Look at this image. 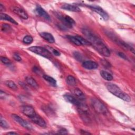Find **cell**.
Wrapping results in <instances>:
<instances>
[{
    "label": "cell",
    "instance_id": "1",
    "mask_svg": "<svg viewBox=\"0 0 135 135\" xmlns=\"http://www.w3.org/2000/svg\"><path fill=\"white\" fill-rule=\"evenodd\" d=\"M82 32L86 37V40L90 43L91 45H92L101 55L106 57L110 55V50L95 34L86 28L82 29Z\"/></svg>",
    "mask_w": 135,
    "mask_h": 135
},
{
    "label": "cell",
    "instance_id": "2",
    "mask_svg": "<svg viewBox=\"0 0 135 135\" xmlns=\"http://www.w3.org/2000/svg\"><path fill=\"white\" fill-rule=\"evenodd\" d=\"M106 87L110 92L118 98L127 102H130L131 101V98L130 96L122 91L116 84L113 83H107L106 84Z\"/></svg>",
    "mask_w": 135,
    "mask_h": 135
},
{
    "label": "cell",
    "instance_id": "3",
    "mask_svg": "<svg viewBox=\"0 0 135 135\" xmlns=\"http://www.w3.org/2000/svg\"><path fill=\"white\" fill-rule=\"evenodd\" d=\"M77 108L78 112L83 121L85 123L90 122V113L89 109L86 105L82 102H81L80 104L78 106H77Z\"/></svg>",
    "mask_w": 135,
    "mask_h": 135
},
{
    "label": "cell",
    "instance_id": "4",
    "mask_svg": "<svg viewBox=\"0 0 135 135\" xmlns=\"http://www.w3.org/2000/svg\"><path fill=\"white\" fill-rule=\"evenodd\" d=\"M30 51L42 56L44 57H46L48 59H51L52 57V55L51 53L46 49L44 47H42L41 46H31L28 49Z\"/></svg>",
    "mask_w": 135,
    "mask_h": 135
},
{
    "label": "cell",
    "instance_id": "5",
    "mask_svg": "<svg viewBox=\"0 0 135 135\" xmlns=\"http://www.w3.org/2000/svg\"><path fill=\"white\" fill-rule=\"evenodd\" d=\"M91 104L93 109L98 113L106 114L108 113V109L105 105L97 99L93 98L91 100Z\"/></svg>",
    "mask_w": 135,
    "mask_h": 135
},
{
    "label": "cell",
    "instance_id": "6",
    "mask_svg": "<svg viewBox=\"0 0 135 135\" xmlns=\"http://www.w3.org/2000/svg\"><path fill=\"white\" fill-rule=\"evenodd\" d=\"M12 118H13V119L14 121H15L17 123H18L19 124L22 126L24 128L30 130L32 129V125L30 123L27 122L26 121H25L24 119H23L22 118H21L18 115H17L15 114H12Z\"/></svg>",
    "mask_w": 135,
    "mask_h": 135
},
{
    "label": "cell",
    "instance_id": "7",
    "mask_svg": "<svg viewBox=\"0 0 135 135\" xmlns=\"http://www.w3.org/2000/svg\"><path fill=\"white\" fill-rule=\"evenodd\" d=\"M88 7H89L93 11L96 12L97 14L100 15L104 20L107 21L109 19L108 14L101 7L95 5H88Z\"/></svg>",
    "mask_w": 135,
    "mask_h": 135
},
{
    "label": "cell",
    "instance_id": "8",
    "mask_svg": "<svg viewBox=\"0 0 135 135\" xmlns=\"http://www.w3.org/2000/svg\"><path fill=\"white\" fill-rule=\"evenodd\" d=\"M21 111L24 114L30 118H31L36 114L34 108L30 105L22 106L21 108Z\"/></svg>",
    "mask_w": 135,
    "mask_h": 135
},
{
    "label": "cell",
    "instance_id": "9",
    "mask_svg": "<svg viewBox=\"0 0 135 135\" xmlns=\"http://www.w3.org/2000/svg\"><path fill=\"white\" fill-rule=\"evenodd\" d=\"M11 10L16 15L19 16L20 17H21L23 19L26 20L28 18V16L27 14V13L24 11L23 8L17 7V6H13L11 7Z\"/></svg>",
    "mask_w": 135,
    "mask_h": 135
},
{
    "label": "cell",
    "instance_id": "10",
    "mask_svg": "<svg viewBox=\"0 0 135 135\" xmlns=\"http://www.w3.org/2000/svg\"><path fill=\"white\" fill-rule=\"evenodd\" d=\"M30 119L34 123L38 125L41 127H42V128L46 127V123L44 121V120L37 113Z\"/></svg>",
    "mask_w": 135,
    "mask_h": 135
},
{
    "label": "cell",
    "instance_id": "11",
    "mask_svg": "<svg viewBox=\"0 0 135 135\" xmlns=\"http://www.w3.org/2000/svg\"><path fill=\"white\" fill-rule=\"evenodd\" d=\"M35 11L37 13V14L41 17H42L48 21L51 20V17L49 14L40 6L38 5L36 6L35 8Z\"/></svg>",
    "mask_w": 135,
    "mask_h": 135
},
{
    "label": "cell",
    "instance_id": "12",
    "mask_svg": "<svg viewBox=\"0 0 135 135\" xmlns=\"http://www.w3.org/2000/svg\"><path fill=\"white\" fill-rule=\"evenodd\" d=\"M64 98L65 99V100L66 101L76 105V107L78 106L81 102V101H79L75 97L71 95V94H66L64 95Z\"/></svg>",
    "mask_w": 135,
    "mask_h": 135
},
{
    "label": "cell",
    "instance_id": "13",
    "mask_svg": "<svg viewBox=\"0 0 135 135\" xmlns=\"http://www.w3.org/2000/svg\"><path fill=\"white\" fill-rule=\"evenodd\" d=\"M82 66L88 70H94L98 68V64L93 61H86L82 63Z\"/></svg>",
    "mask_w": 135,
    "mask_h": 135
},
{
    "label": "cell",
    "instance_id": "14",
    "mask_svg": "<svg viewBox=\"0 0 135 135\" xmlns=\"http://www.w3.org/2000/svg\"><path fill=\"white\" fill-rule=\"evenodd\" d=\"M61 20L62 21H63L64 26L69 28L72 27V26L75 24L74 20L72 18L68 15L62 16Z\"/></svg>",
    "mask_w": 135,
    "mask_h": 135
},
{
    "label": "cell",
    "instance_id": "15",
    "mask_svg": "<svg viewBox=\"0 0 135 135\" xmlns=\"http://www.w3.org/2000/svg\"><path fill=\"white\" fill-rule=\"evenodd\" d=\"M61 8L64 10L69 11L71 12H79L81 11L80 8L78 7L76 5L69 4H65L62 5Z\"/></svg>",
    "mask_w": 135,
    "mask_h": 135
},
{
    "label": "cell",
    "instance_id": "16",
    "mask_svg": "<svg viewBox=\"0 0 135 135\" xmlns=\"http://www.w3.org/2000/svg\"><path fill=\"white\" fill-rule=\"evenodd\" d=\"M73 94L75 97L80 101H83L85 99V97L83 92L78 88H75L73 90Z\"/></svg>",
    "mask_w": 135,
    "mask_h": 135
},
{
    "label": "cell",
    "instance_id": "17",
    "mask_svg": "<svg viewBox=\"0 0 135 135\" xmlns=\"http://www.w3.org/2000/svg\"><path fill=\"white\" fill-rule=\"evenodd\" d=\"M40 35L42 38L50 43H53L55 42V39L53 36L50 33L42 32L40 34Z\"/></svg>",
    "mask_w": 135,
    "mask_h": 135
},
{
    "label": "cell",
    "instance_id": "18",
    "mask_svg": "<svg viewBox=\"0 0 135 135\" xmlns=\"http://www.w3.org/2000/svg\"><path fill=\"white\" fill-rule=\"evenodd\" d=\"M25 81L27 84L30 85L33 88L37 89L38 88V85L36 81L31 76H26L25 78Z\"/></svg>",
    "mask_w": 135,
    "mask_h": 135
},
{
    "label": "cell",
    "instance_id": "19",
    "mask_svg": "<svg viewBox=\"0 0 135 135\" xmlns=\"http://www.w3.org/2000/svg\"><path fill=\"white\" fill-rule=\"evenodd\" d=\"M0 18L1 20H6L7 21H9V22L14 24L15 25H17L18 23L16 21H15V20H14L13 18H12L10 16L4 14V13H1L0 14Z\"/></svg>",
    "mask_w": 135,
    "mask_h": 135
},
{
    "label": "cell",
    "instance_id": "20",
    "mask_svg": "<svg viewBox=\"0 0 135 135\" xmlns=\"http://www.w3.org/2000/svg\"><path fill=\"white\" fill-rule=\"evenodd\" d=\"M66 81L67 84L69 85H70L72 86H75L76 84V81L75 78L72 75L68 76L66 78Z\"/></svg>",
    "mask_w": 135,
    "mask_h": 135
},
{
    "label": "cell",
    "instance_id": "21",
    "mask_svg": "<svg viewBox=\"0 0 135 135\" xmlns=\"http://www.w3.org/2000/svg\"><path fill=\"white\" fill-rule=\"evenodd\" d=\"M100 75L104 80L107 81H111L113 79L112 75L105 71H101L100 72Z\"/></svg>",
    "mask_w": 135,
    "mask_h": 135
},
{
    "label": "cell",
    "instance_id": "22",
    "mask_svg": "<svg viewBox=\"0 0 135 135\" xmlns=\"http://www.w3.org/2000/svg\"><path fill=\"white\" fill-rule=\"evenodd\" d=\"M43 78L45 80H46L47 82H48L49 83H50L52 85L56 86V81L54 78H53L47 75H43Z\"/></svg>",
    "mask_w": 135,
    "mask_h": 135
},
{
    "label": "cell",
    "instance_id": "23",
    "mask_svg": "<svg viewBox=\"0 0 135 135\" xmlns=\"http://www.w3.org/2000/svg\"><path fill=\"white\" fill-rule=\"evenodd\" d=\"M66 37L68 38V39H69V40L70 41H71L73 44H75L76 45H78V46L82 45L80 43V42L79 41V40L76 38V37L75 36L67 35Z\"/></svg>",
    "mask_w": 135,
    "mask_h": 135
},
{
    "label": "cell",
    "instance_id": "24",
    "mask_svg": "<svg viewBox=\"0 0 135 135\" xmlns=\"http://www.w3.org/2000/svg\"><path fill=\"white\" fill-rule=\"evenodd\" d=\"M76 38L79 40V41L80 42L81 45H91L90 43L85 38L82 37L81 36L79 35H76L75 36Z\"/></svg>",
    "mask_w": 135,
    "mask_h": 135
},
{
    "label": "cell",
    "instance_id": "25",
    "mask_svg": "<svg viewBox=\"0 0 135 135\" xmlns=\"http://www.w3.org/2000/svg\"><path fill=\"white\" fill-rule=\"evenodd\" d=\"M5 84L9 88L13 90H17V86L16 85V84L12 81H7L5 82Z\"/></svg>",
    "mask_w": 135,
    "mask_h": 135
},
{
    "label": "cell",
    "instance_id": "26",
    "mask_svg": "<svg viewBox=\"0 0 135 135\" xmlns=\"http://www.w3.org/2000/svg\"><path fill=\"white\" fill-rule=\"evenodd\" d=\"M1 30L2 31L4 32H9L12 31V28L9 25L6 23H4L2 25Z\"/></svg>",
    "mask_w": 135,
    "mask_h": 135
},
{
    "label": "cell",
    "instance_id": "27",
    "mask_svg": "<svg viewBox=\"0 0 135 135\" xmlns=\"http://www.w3.org/2000/svg\"><path fill=\"white\" fill-rule=\"evenodd\" d=\"M33 41V37L30 35H26L23 39V41L24 43L27 44H30L32 43Z\"/></svg>",
    "mask_w": 135,
    "mask_h": 135
},
{
    "label": "cell",
    "instance_id": "28",
    "mask_svg": "<svg viewBox=\"0 0 135 135\" xmlns=\"http://www.w3.org/2000/svg\"><path fill=\"white\" fill-rule=\"evenodd\" d=\"M0 125L3 128H8L9 127V125L8 124L7 122L4 119H3L2 116H1L0 119Z\"/></svg>",
    "mask_w": 135,
    "mask_h": 135
},
{
    "label": "cell",
    "instance_id": "29",
    "mask_svg": "<svg viewBox=\"0 0 135 135\" xmlns=\"http://www.w3.org/2000/svg\"><path fill=\"white\" fill-rule=\"evenodd\" d=\"M73 55L75 59L79 61H82L83 60V57L82 55L78 52H74L73 53Z\"/></svg>",
    "mask_w": 135,
    "mask_h": 135
},
{
    "label": "cell",
    "instance_id": "30",
    "mask_svg": "<svg viewBox=\"0 0 135 135\" xmlns=\"http://www.w3.org/2000/svg\"><path fill=\"white\" fill-rule=\"evenodd\" d=\"M1 61L3 64H6V65H9L12 63V62L9 59H8L7 57H3V56L1 57Z\"/></svg>",
    "mask_w": 135,
    "mask_h": 135
},
{
    "label": "cell",
    "instance_id": "31",
    "mask_svg": "<svg viewBox=\"0 0 135 135\" xmlns=\"http://www.w3.org/2000/svg\"><path fill=\"white\" fill-rule=\"evenodd\" d=\"M13 57L14 58V59L15 60V61H21L22 60V59L21 57V56H20V55L17 53H14L13 55Z\"/></svg>",
    "mask_w": 135,
    "mask_h": 135
},
{
    "label": "cell",
    "instance_id": "32",
    "mask_svg": "<svg viewBox=\"0 0 135 135\" xmlns=\"http://www.w3.org/2000/svg\"><path fill=\"white\" fill-rule=\"evenodd\" d=\"M32 70H33V72H34L35 73H36L37 74H38V75L41 74V73H42L40 69L38 67H36V66H34L32 69Z\"/></svg>",
    "mask_w": 135,
    "mask_h": 135
},
{
    "label": "cell",
    "instance_id": "33",
    "mask_svg": "<svg viewBox=\"0 0 135 135\" xmlns=\"http://www.w3.org/2000/svg\"><path fill=\"white\" fill-rule=\"evenodd\" d=\"M51 52L55 55L56 56H60V53L56 50H55V49H52L51 48Z\"/></svg>",
    "mask_w": 135,
    "mask_h": 135
},
{
    "label": "cell",
    "instance_id": "34",
    "mask_svg": "<svg viewBox=\"0 0 135 135\" xmlns=\"http://www.w3.org/2000/svg\"><path fill=\"white\" fill-rule=\"evenodd\" d=\"M58 133H60V134H67L68 133V131H67V130H66L64 128H62V129H61L60 130H59Z\"/></svg>",
    "mask_w": 135,
    "mask_h": 135
},
{
    "label": "cell",
    "instance_id": "35",
    "mask_svg": "<svg viewBox=\"0 0 135 135\" xmlns=\"http://www.w3.org/2000/svg\"><path fill=\"white\" fill-rule=\"evenodd\" d=\"M118 55H119L120 57H121V58H122V59H124V60H128L127 57L126 56V55L123 53H122V52H118Z\"/></svg>",
    "mask_w": 135,
    "mask_h": 135
},
{
    "label": "cell",
    "instance_id": "36",
    "mask_svg": "<svg viewBox=\"0 0 135 135\" xmlns=\"http://www.w3.org/2000/svg\"><path fill=\"white\" fill-rule=\"evenodd\" d=\"M5 11V7L2 4H0V11H1V13H2V12H4Z\"/></svg>",
    "mask_w": 135,
    "mask_h": 135
},
{
    "label": "cell",
    "instance_id": "37",
    "mask_svg": "<svg viewBox=\"0 0 135 135\" xmlns=\"http://www.w3.org/2000/svg\"><path fill=\"white\" fill-rule=\"evenodd\" d=\"M81 134H91L90 133H89V132H86V131H85V130H81Z\"/></svg>",
    "mask_w": 135,
    "mask_h": 135
},
{
    "label": "cell",
    "instance_id": "38",
    "mask_svg": "<svg viewBox=\"0 0 135 135\" xmlns=\"http://www.w3.org/2000/svg\"><path fill=\"white\" fill-rule=\"evenodd\" d=\"M6 134H17L18 133L16 132H9L8 133H7Z\"/></svg>",
    "mask_w": 135,
    "mask_h": 135
}]
</instances>
